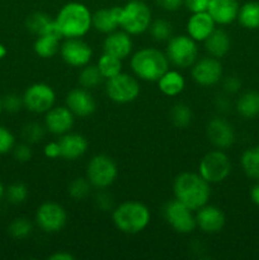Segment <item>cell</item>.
Segmentation results:
<instances>
[{
  "instance_id": "6",
  "label": "cell",
  "mask_w": 259,
  "mask_h": 260,
  "mask_svg": "<svg viewBox=\"0 0 259 260\" xmlns=\"http://www.w3.org/2000/svg\"><path fill=\"white\" fill-rule=\"evenodd\" d=\"M198 42L188 35L172 36L165 48V55L170 65L177 69L192 68L193 63L198 60Z\"/></svg>"
},
{
  "instance_id": "21",
  "label": "cell",
  "mask_w": 259,
  "mask_h": 260,
  "mask_svg": "<svg viewBox=\"0 0 259 260\" xmlns=\"http://www.w3.org/2000/svg\"><path fill=\"white\" fill-rule=\"evenodd\" d=\"M58 145L61 149V157L68 161H75L88 151V140L85 136L75 132H68V134L60 136Z\"/></svg>"
},
{
  "instance_id": "49",
  "label": "cell",
  "mask_w": 259,
  "mask_h": 260,
  "mask_svg": "<svg viewBox=\"0 0 259 260\" xmlns=\"http://www.w3.org/2000/svg\"><path fill=\"white\" fill-rule=\"evenodd\" d=\"M250 200L253 201V203H255L256 206H259V183L254 185L250 190Z\"/></svg>"
},
{
  "instance_id": "17",
  "label": "cell",
  "mask_w": 259,
  "mask_h": 260,
  "mask_svg": "<svg viewBox=\"0 0 259 260\" xmlns=\"http://www.w3.org/2000/svg\"><path fill=\"white\" fill-rule=\"evenodd\" d=\"M65 106L75 117L85 118L95 112L96 102L90 90L85 88H74L66 94Z\"/></svg>"
},
{
  "instance_id": "15",
  "label": "cell",
  "mask_w": 259,
  "mask_h": 260,
  "mask_svg": "<svg viewBox=\"0 0 259 260\" xmlns=\"http://www.w3.org/2000/svg\"><path fill=\"white\" fill-rule=\"evenodd\" d=\"M206 135L216 149H229L235 142V131L229 121L222 117H213L206 126Z\"/></svg>"
},
{
  "instance_id": "19",
  "label": "cell",
  "mask_w": 259,
  "mask_h": 260,
  "mask_svg": "<svg viewBox=\"0 0 259 260\" xmlns=\"http://www.w3.org/2000/svg\"><path fill=\"white\" fill-rule=\"evenodd\" d=\"M134 50L132 36L123 29H116L106 35L103 41V52L124 60L128 57Z\"/></svg>"
},
{
  "instance_id": "10",
  "label": "cell",
  "mask_w": 259,
  "mask_h": 260,
  "mask_svg": "<svg viewBox=\"0 0 259 260\" xmlns=\"http://www.w3.org/2000/svg\"><path fill=\"white\" fill-rule=\"evenodd\" d=\"M163 215H164L168 225L182 235L193 233L197 228L195 211L188 208L187 206H184L175 198L167 202V205L163 208Z\"/></svg>"
},
{
  "instance_id": "2",
  "label": "cell",
  "mask_w": 259,
  "mask_h": 260,
  "mask_svg": "<svg viewBox=\"0 0 259 260\" xmlns=\"http://www.w3.org/2000/svg\"><path fill=\"white\" fill-rule=\"evenodd\" d=\"M93 13L83 3L70 2L61 7L55 17L62 38H83L93 28Z\"/></svg>"
},
{
  "instance_id": "26",
  "label": "cell",
  "mask_w": 259,
  "mask_h": 260,
  "mask_svg": "<svg viewBox=\"0 0 259 260\" xmlns=\"http://www.w3.org/2000/svg\"><path fill=\"white\" fill-rule=\"evenodd\" d=\"M203 43H205L208 56L216 58H222L223 56L228 55L231 48L230 36L225 29H220V28H216Z\"/></svg>"
},
{
  "instance_id": "41",
  "label": "cell",
  "mask_w": 259,
  "mask_h": 260,
  "mask_svg": "<svg viewBox=\"0 0 259 260\" xmlns=\"http://www.w3.org/2000/svg\"><path fill=\"white\" fill-rule=\"evenodd\" d=\"M99 192L95 196V206L98 210L103 211V212H108L114 208V201L112 194L106 192V189H98Z\"/></svg>"
},
{
  "instance_id": "37",
  "label": "cell",
  "mask_w": 259,
  "mask_h": 260,
  "mask_svg": "<svg viewBox=\"0 0 259 260\" xmlns=\"http://www.w3.org/2000/svg\"><path fill=\"white\" fill-rule=\"evenodd\" d=\"M46 132H47V129H46L45 124L38 123V122H29V123L23 126L22 139L27 144L35 145L42 141Z\"/></svg>"
},
{
  "instance_id": "8",
  "label": "cell",
  "mask_w": 259,
  "mask_h": 260,
  "mask_svg": "<svg viewBox=\"0 0 259 260\" xmlns=\"http://www.w3.org/2000/svg\"><path fill=\"white\" fill-rule=\"evenodd\" d=\"M231 161L223 150L215 149L208 151L201 159L198 165V174L210 184H217L228 179L231 174Z\"/></svg>"
},
{
  "instance_id": "7",
  "label": "cell",
  "mask_w": 259,
  "mask_h": 260,
  "mask_svg": "<svg viewBox=\"0 0 259 260\" xmlns=\"http://www.w3.org/2000/svg\"><path fill=\"white\" fill-rule=\"evenodd\" d=\"M85 174L93 188L107 189L116 182L118 177V167L108 155L96 154L88 161Z\"/></svg>"
},
{
  "instance_id": "16",
  "label": "cell",
  "mask_w": 259,
  "mask_h": 260,
  "mask_svg": "<svg viewBox=\"0 0 259 260\" xmlns=\"http://www.w3.org/2000/svg\"><path fill=\"white\" fill-rule=\"evenodd\" d=\"M74 123H75V116L66 106H53L50 111L46 112L43 119V124L47 132L56 136H62L70 132Z\"/></svg>"
},
{
  "instance_id": "33",
  "label": "cell",
  "mask_w": 259,
  "mask_h": 260,
  "mask_svg": "<svg viewBox=\"0 0 259 260\" xmlns=\"http://www.w3.org/2000/svg\"><path fill=\"white\" fill-rule=\"evenodd\" d=\"M33 233V223L27 217H17L8 226V234L14 240H24Z\"/></svg>"
},
{
  "instance_id": "36",
  "label": "cell",
  "mask_w": 259,
  "mask_h": 260,
  "mask_svg": "<svg viewBox=\"0 0 259 260\" xmlns=\"http://www.w3.org/2000/svg\"><path fill=\"white\" fill-rule=\"evenodd\" d=\"M149 30L152 40L156 41V42H168L173 35L172 23L168 22L167 19H163V18L152 20Z\"/></svg>"
},
{
  "instance_id": "43",
  "label": "cell",
  "mask_w": 259,
  "mask_h": 260,
  "mask_svg": "<svg viewBox=\"0 0 259 260\" xmlns=\"http://www.w3.org/2000/svg\"><path fill=\"white\" fill-rule=\"evenodd\" d=\"M208 4H210V0H183V5L190 13L207 12Z\"/></svg>"
},
{
  "instance_id": "50",
  "label": "cell",
  "mask_w": 259,
  "mask_h": 260,
  "mask_svg": "<svg viewBox=\"0 0 259 260\" xmlns=\"http://www.w3.org/2000/svg\"><path fill=\"white\" fill-rule=\"evenodd\" d=\"M7 47H5L4 45H3V43H0V60H3V58L5 57V56H7Z\"/></svg>"
},
{
  "instance_id": "3",
  "label": "cell",
  "mask_w": 259,
  "mask_h": 260,
  "mask_svg": "<svg viewBox=\"0 0 259 260\" xmlns=\"http://www.w3.org/2000/svg\"><path fill=\"white\" fill-rule=\"evenodd\" d=\"M151 212L140 201H124L112 210V221L116 229L126 235H136L149 226Z\"/></svg>"
},
{
  "instance_id": "30",
  "label": "cell",
  "mask_w": 259,
  "mask_h": 260,
  "mask_svg": "<svg viewBox=\"0 0 259 260\" xmlns=\"http://www.w3.org/2000/svg\"><path fill=\"white\" fill-rule=\"evenodd\" d=\"M96 66H98V70L101 71L104 80H108V79L118 75V74H121L122 70H123V65H122L121 58L116 57V56H112L106 52L102 53L101 57L98 58Z\"/></svg>"
},
{
  "instance_id": "9",
  "label": "cell",
  "mask_w": 259,
  "mask_h": 260,
  "mask_svg": "<svg viewBox=\"0 0 259 260\" xmlns=\"http://www.w3.org/2000/svg\"><path fill=\"white\" fill-rule=\"evenodd\" d=\"M106 93L107 96L117 104L132 103L141 93L140 80L134 74L122 71L121 74L107 80Z\"/></svg>"
},
{
  "instance_id": "45",
  "label": "cell",
  "mask_w": 259,
  "mask_h": 260,
  "mask_svg": "<svg viewBox=\"0 0 259 260\" xmlns=\"http://www.w3.org/2000/svg\"><path fill=\"white\" fill-rule=\"evenodd\" d=\"M155 3L165 12H177L183 7V0H155Z\"/></svg>"
},
{
  "instance_id": "46",
  "label": "cell",
  "mask_w": 259,
  "mask_h": 260,
  "mask_svg": "<svg viewBox=\"0 0 259 260\" xmlns=\"http://www.w3.org/2000/svg\"><path fill=\"white\" fill-rule=\"evenodd\" d=\"M240 86H241V83L236 76H228V78L223 80V90H225L228 94L238 93Z\"/></svg>"
},
{
  "instance_id": "23",
  "label": "cell",
  "mask_w": 259,
  "mask_h": 260,
  "mask_svg": "<svg viewBox=\"0 0 259 260\" xmlns=\"http://www.w3.org/2000/svg\"><path fill=\"white\" fill-rule=\"evenodd\" d=\"M122 7H112V8H102L93 13L91 23L93 28L103 35L113 32L118 29L119 22H121Z\"/></svg>"
},
{
  "instance_id": "4",
  "label": "cell",
  "mask_w": 259,
  "mask_h": 260,
  "mask_svg": "<svg viewBox=\"0 0 259 260\" xmlns=\"http://www.w3.org/2000/svg\"><path fill=\"white\" fill-rule=\"evenodd\" d=\"M131 71L139 80L156 83L169 69L170 62L165 52L155 47H142L131 55Z\"/></svg>"
},
{
  "instance_id": "20",
  "label": "cell",
  "mask_w": 259,
  "mask_h": 260,
  "mask_svg": "<svg viewBox=\"0 0 259 260\" xmlns=\"http://www.w3.org/2000/svg\"><path fill=\"white\" fill-rule=\"evenodd\" d=\"M216 23L207 12L192 13L187 20V35L196 42H205L211 33L216 29Z\"/></svg>"
},
{
  "instance_id": "34",
  "label": "cell",
  "mask_w": 259,
  "mask_h": 260,
  "mask_svg": "<svg viewBox=\"0 0 259 260\" xmlns=\"http://www.w3.org/2000/svg\"><path fill=\"white\" fill-rule=\"evenodd\" d=\"M193 119L192 109L184 103H177L170 109V121L178 128H185Z\"/></svg>"
},
{
  "instance_id": "52",
  "label": "cell",
  "mask_w": 259,
  "mask_h": 260,
  "mask_svg": "<svg viewBox=\"0 0 259 260\" xmlns=\"http://www.w3.org/2000/svg\"><path fill=\"white\" fill-rule=\"evenodd\" d=\"M3 112H4V108H3V96L0 95V117H2Z\"/></svg>"
},
{
  "instance_id": "31",
  "label": "cell",
  "mask_w": 259,
  "mask_h": 260,
  "mask_svg": "<svg viewBox=\"0 0 259 260\" xmlns=\"http://www.w3.org/2000/svg\"><path fill=\"white\" fill-rule=\"evenodd\" d=\"M241 168L249 178L259 180V146L245 150L240 159Z\"/></svg>"
},
{
  "instance_id": "18",
  "label": "cell",
  "mask_w": 259,
  "mask_h": 260,
  "mask_svg": "<svg viewBox=\"0 0 259 260\" xmlns=\"http://www.w3.org/2000/svg\"><path fill=\"white\" fill-rule=\"evenodd\" d=\"M196 225L205 234H217L223 229L226 217L220 207L213 205H205L196 211Z\"/></svg>"
},
{
  "instance_id": "11",
  "label": "cell",
  "mask_w": 259,
  "mask_h": 260,
  "mask_svg": "<svg viewBox=\"0 0 259 260\" xmlns=\"http://www.w3.org/2000/svg\"><path fill=\"white\" fill-rule=\"evenodd\" d=\"M22 96L24 108L36 114H45L56 106V93L50 84H30Z\"/></svg>"
},
{
  "instance_id": "47",
  "label": "cell",
  "mask_w": 259,
  "mask_h": 260,
  "mask_svg": "<svg viewBox=\"0 0 259 260\" xmlns=\"http://www.w3.org/2000/svg\"><path fill=\"white\" fill-rule=\"evenodd\" d=\"M48 259L50 260H74L75 259V256H74L71 253H69V251L60 250L51 254V255L48 256Z\"/></svg>"
},
{
  "instance_id": "1",
  "label": "cell",
  "mask_w": 259,
  "mask_h": 260,
  "mask_svg": "<svg viewBox=\"0 0 259 260\" xmlns=\"http://www.w3.org/2000/svg\"><path fill=\"white\" fill-rule=\"evenodd\" d=\"M173 193L175 200L196 212L210 201L211 184L198 173L184 172L175 177Z\"/></svg>"
},
{
  "instance_id": "35",
  "label": "cell",
  "mask_w": 259,
  "mask_h": 260,
  "mask_svg": "<svg viewBox=\"0 0 259 260\" xmlns=\"http://www.w3.org/2000/svg\"><path fill=\"white\" fill-rule=\"evenodd\" d=\"M93 185L88 180L86 177L75 178L71 180L68 187V194L74 201H84L90 196Z\"/></svg>"
},
{
  "instance_id": "48",
  "label": "cell",
  "mask_w": 259,
  "mask_h": 260,
  "mask_svg": "<svg viewBox=\"0 0 259 260\" xmlns=\"http://www.w3.org/2000/svg\"><path fill=\"white\" fill-rule=\"evenodd\" d=\"M215 106L220 112H228L229 107H230V102H229L228 96H217Z\"/></svg>"
},
{
  "instance_id": "22",
  "label": "cell",
  "mask_w": 259,
  "mask_h": 260,
  "mask_svg": "<svg viewBox=\"0 0 259 260\" xmlns=\"http://www.w3.org/2000/svg\"><path fill=\"white\" fill-rule=\"evenodd\" d=\"M239 9L240 5L238 0H210L207 13L216 24L228 25L238 19Z\"/></svg>"
},
{
  "instance_id": "5",
  "label": "cell",
  "mask_w": 259,
  "mask_h": 260,
  "mask_svg": "<svg viewBox=\"0 0 259 260\" xmlns=\"http://www.w3.org/2000/svg\"><path fill=\"white\" fill-rule=\"evenodd\" d=\"M152 22V13L142 0H128L122 7L119 28L131 36H140L149 30Z\"/></svg>"
},
{
  "instance_id": "13",
  "label": "cell",
  "mask_w": 259,
  "mask_h": 260,
  "mask_svg": "<svg viewBox=\"0 0 259 260\" xmlns=\"http://www.w3.org/2000/svg\"><path fill=\"white\" fill-rule=\"evenodd\" d=\"M192 79L200 86H213L220 83L223 75L222 63L220 58L207 56V57L198 58L192 65Z\"/></svg>"
},
{
  "instance_id": "51",
  "label": "cell",
  "mask_w": 259,
  "mask_h": 260,
  "mask_svg": "<svg viewBox=\"0 0 259 260\" xmlns=\"http://www.w3.org/2000/svg\"><path fill=\"white\" fill-rule=\"evenodd\" d=\"M5 189H7V188H5V185L3 184V182L0 180V202H2L3 198L5 197Z\"/></svg>"
},
{
  "instance_id": "27",
  "label": "cell",
  "mask_w": 259,
  "mask_h": 260,
  "mask_svg": "<svg viewBox=\"0 0 259 260\" xmlns=\"http://www.w3.org/2000/svg\"><path fill=\"white\" fill-rule=\"evenodd\" d=\"M62 37L58 35H41L33 42V51L42 58H51L60 52Z\"/></svg>"
},
{
  "instance_id": "32",
  "label": "cell",
  "mask_w": 259,
  "mask_h": 260,
  "mask_svg": "<svg viewBox=\"0 0 259 260\" xmlns=\"http://www.w3.org/2000/svg\"><path fill=\"white\" fill-rule=\"evenodd\" d=\"M79 84H80L81 88H85L88 90H93V89L98 88L102 83H103V76H102L101 71L98 70V66L91 65V63H88V65L83 66L79 73Z\"/></svg>"
},
{
  "instance_id": "38",
  "label": "cell",
  "mask_w": 259,
  "mask_h": 260,
  "mask_svg": "<svg viewBox=\"0 0 259 260\" xmlns=\"http://www.w3.org/2000/svg\"><path fill=\"white\" fill-rule=\"evenodd\" d=\"M28 194H29L28 187L24 183L20 182L13 183L5 189V198L12 205H22V203H24L27 201Z\"/></svg>"
},
{
  "instance_id": "14",
  "label": "cell",
  "mask_w": 259,
  "mask_h": 260,
  "mask_svg": "<svg viewBox=\"0 0 259 260\" xmlns=\"http://www.w3.org/2000/svg\"><path fill=\"white\" fill-rule=\"evenodd\" d=\"M61 58L73 68H83L90 63L93 48L83 38H65L60 46Z\"/></svg>"
},
{
  "instance_id": "24",
  "label": "cell",
  "mask_w": 259,
  "mask_h": 260,
  "mask_svg": "<svg viewBox=\"0 0 259 260\" xmlns=\"http://www.w3.org/2000/svg\"><path fill=\"white\" fill-rule=\"evenodd\" d=\"M25 27L36 37L41 35H60L56 27L55 18H51L45 12H35L29 14L25 19Z\"/></svg>"
},
{
  "instance_id": "40",
  "label": "cell",
  "mask_w": 259,
  "mask_h": 260,
  "mask_svg": "<svg viewBox=\"0 0 259 260\" xmlns=\"http://www.w3.org/2000/svg\"><path fill=\"white\" fill-rule=\"evenodd\" d=\"M3 108L8 113H18L20 109L24 108L23 96L15 93L7 94L5 96H3Z\"/></svg>"
},
{
  "instance_id": "39",
  "label": "cell",
  "mask_w": 259,
  "mask_h": 260,
  "mask_svg": "<svg viewBox=\"0 0 259 260\" xmlns=\"http://www.w3.org/2000/svg\"><path fill=\"white\" fill-rule=\"evenodd\" d=\"M17 145L14 134L8 127L0 124V155H7L13 151Z\"/></svg>"
},
{
  "instance_id": "25",
  "label": "cell",
  "mask_w": 259,
  "mask_h": 260,
  "mask_svg": "<svg viewBox=\"0 0 259 260\" xmlns=\"http://www.w3.org/2000/svg\"><path fill=\"white\" fill-rule=\"evenodd\" d=\"M157 88L164 95L177 96L183 93L185 88V79L179 70L175 69H168L164 74L159 78Z\"/></svg>"
},
{
  "instance_id": "12",
  "label": "cell",
  "mask_w": 259,
  "mask_h": 260,
  "mask_svg": "<svg viewBox=\"0 0 259 260\" xmlns=\"http://www.w3.org/2000/svg\"><path fill=\"white\" fill-rule=\"evenodd\" d=\"M35 220L43 233L56 234L65 228L68 222V212L60 203L48 201L37 208Z\"/></svg>"
},
{
  "instance_id": "44",
  "label": "cell",
  "mask_w": 259,
  "mask_h": 260,
  "mask_svg": "<svg viewBox=\"0 0 259 260\" xmlns=\"http://www.w3.org/2000/svg\"><path fill=\"white\" fill-rule=\"evenodd\" d=\"M43 154H45L46 157L52 160L61 157V149L58 141H51L46 144L45 147H43Z\"/></svg>"
},
{
  "instance_id": "42",
  "label": "cell",
  "mask_w": 259,
  "mask_h": 260,
  "mask_svg": "<svg viewBox=\"0 0 259 260\" xmlns=\"http://www.w3.org/2000/svg\"><path fill=\"white\" fill-rule=\"evenodd\" d=\"M13 157L17 160L18 162H28L33 156V151L30 149V145L27 142H22V144H17L12 151Z\"/></svg>"
},
{
  "instance_id": "28",
  "label": "cell",
  "mask_w": 259,
  "mask_h": 260,
  "mask_svg": "<svg viewBox=\"0 0 259 260\" xmlns=\"http://www.w3.org/2000/svg\"><path fill=\"white\" fill-rule=\"evenodd\" d=\"M236 111L244 118H254L259 114V93L258 91H246L239 96L236 102Z\"/></svg>"
},
{
  "instance_id": "29",
  "label": "cell",
  "mask_w": 259,
  "mask_h": 260,
  "mask_svg": "<svg viewBox=\"0 0 259 260\" xmlns=\"http://www.w3.org/2000/svg\"><path fill=\"white\" fill-rule=\"evenodd\" d=\"M238 20L246 29H258L259 28V3L249 2L240 7Z\"/></svg>"
}]
</instances>
